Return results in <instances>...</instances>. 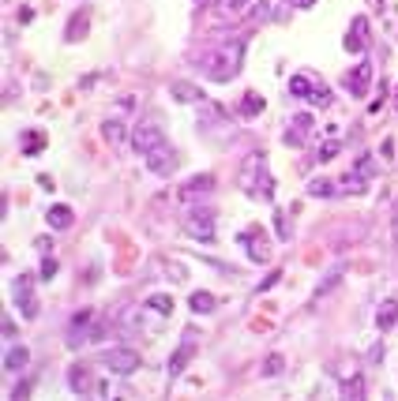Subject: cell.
Wrapping results in <instances>:
<instances>
[{
  "instance_id": "obj_1",
  "label": "cell",
  "mask_w": 398,
  "mask_h": 401,
  "mask_svg": "<svg viewBox=\"0 0 398 401\" xmlns=\"http://www.w3.org/2000/svg\"><path fill=\"white\" fill-rule=\"evenodd\" d=\"M240 57H244V42H233V45H218L215 53H203L199 57V68L207 71V79L215 83H229L240 71Z\"/></svg>"
},
{
  "instance_id": "obj_2",
  "label": "cell",
  "mask_w": 398,
  "mask_h": 401,
  "mask_svg": "<svg viewBox=\"0 0 398 401\" xmlns=\"http://www.w3.org/2000/svg\"><path fill=\"white\" fill-rule=\"evenodd\" d=\"M240 188L252 195V199H263V203L274 199V180H271V173H267V154L263 151L244 157V165H240Z\"/></svg>"
},
{
  "instance_id": "obj_3",
  "label": "cell",
  "mask_w": 398,
  "mask_h": 401,
  "mask_svg": "<svg viewBox=\"0 0 398 401\" xmlns=\"http://www.w3.org/2000/svg\"><path fill=\"white\" fill-rule=\"evenodd\" d=\"M181 225H184V232H188V237L203 240V244H210V240H215V214H210L207 207H192V210H184Z\"/></svg>"
},
{
  "instance_id": "obj_4",
  "label": "cell",
  "mask_w": 398,
  "mask_h": 401,
  "mask_svg": "<svg viewBox=\"0 0 398 401\" xmlns=\"http://www.w3.org/2000/svg\"><path fill=\"white\" fill-rule=\"evenodd\" d=\"M101 364H106L113 375H132L135 368H140V352L135 349H106V357H101Z\"/></svg>"
},
{
  "instance_id": "obj_5",
  "label": "cell",
  "mask_w": 398,
  "mask_h": 401,
  "mask_svg": "<svg viewBox=\"0 0 398 401\" xmlns=\"http://www.w3.org/2000/svg\"><path fill=\"white\" fill-rule=\"evenodd\" d=\"M15 304H19L23 319H38V296H34V278L31 274L15 278Z\"/></svg>"
},
{
  "instance_id": "obj_6",
  "label": "cell",
  "mask_w": 398,
  "mask_h": 401,
  "mask_svg": "<svg viewBox=\"0 0 398 401\" xmlns=\"http://www.w3.org/2000/svg\"><path fill=\"white\" fill-rule=\"evenodd\" d=\"M162 143H165V135H162L158 124H140V128H132V146H135V154H140V157H147L151 151H158Z\"/></svg>"
},
{
  "instance_id": "obj_7",
  "label": "cell",
  "mask_w": 398,
  "mask_h": 401,
  "mask_svg": "<svg viewBox=\"0 0 398 401\" xmlns=\"http://www.w3.org/2000/svg\"><path fill=\"white\" fill-rule=\"evenodd\" d=\"M196 345H199V334L196 330H184L181 334V345H177V352L169 357V368H165V371H169V379H177L181 371H184V364L192 360V352H196Z\"/></svg>"
},
{
  "instance_id": "obj_8",
  "label": "cell",
  "mask_w": 398,
  "mask_h": 401,
  "mask_svg": "<svg viewBox=\"0 0 398 401\" xmlns=\"http://www.w3.org/2000/svg\"><path fill=\"white\" fill-rule=\"evenodd\" d=\"M368 87H372V60H360L357 68L346 71V90H349L354 98H365Z\"/></svg>"
},
{
  "instance_id": "obj_9",
  "label": "cell",
  "mask_w": 398,
  "mask_h": 401,
  "mask_svg": "<svg viewBox=\"0 0 398 401\" xmlns=\"http://www.w3.org/2000/svg\"><path fill=\"white\" fill-rule=\"evenodd\" d=\"M312 132H316V120H312L308 113H297L290 120V132H285L282 139H285V146H304Z\"/></svg>"
},
{
  "instance_id": "obj_10",
  "label": "cell",
  "mask_w": 398,
  "mask_h": 401,
  "mask_svg": "<svg viewBox=\"0 0 398 401\" xmlns=\"http://www.w3.org/2000/svg\"><path fill=\"white\" fill-rule=\"evenodd\" d=\"M68 386L76 390V394H101V382H94L87 364H76V368L68 371Z\"/></svg>"
},
{
  "instance_id": "obj_11",
  "label": "cell",
  "mask_w": 398,
  "mask_h": 401,
  "mask_svg": "<svg viewBox=\"0 0 398 401\" xmlns=\"http://www.w3.org/2000/svg\"><path fill=\"white\" fill-rule=\"evenodd\" d=\"M240 244L248 248V259L252 263H267L271 259V248H267V237L259 229H248V232H240Z\"/></svg>"
},
{
  "instance_id": "obj_12",
  "label": "cell",
  "mask_w": 398,
  "mask_h": 401,
  "mask_svg": "<svg viewBox=\"0 0 398 401\" xmlns=\"http://www.w3.org/2000/svg\"><path fill=\"white\" fill-rule=\"evenodd\" d=\"M346 49H349V53H365V49H368V19H365V15H357V19L349 23Z\"/></svg>"
},
{
  "instance_id": "obj_13",
  "label": "cell",
  "mask_w": 398,
  "mask_h": 401,
  "mask_svg": "<svg viewBox=\"0 0 398 401\" xmlns=\"http://www.w3.org/2000/svg\"><path fill=\"white\" fill-rule=\"evenodd\" d=\"M173 165H177V157H173V151L169 146H158V151H151L147 154V169L151 173H158V176H165V173H173Z\"/></svg>"
},
{
  "instance_id": "obj_14",
  "label": "cell",
  "mask_w": 398,
  "mask_h": 401,
  "mask_svg": "<svg viewBox=\"0 0 398 401\" xmlns=\"http://www.w3.org/2000/svg\"><path fill=\"white\" fill-rule=\"evenodd\" d=\"M252 4H256V0H218V19L222 23H237Z\"/></svg>"
},
{
  "instance_id": "obj_15",
  "label": "cell",
  "mask_w": 398,
  "mask_h": 401,
  "mask_svg": "<svg viewBox=\"0 0 398 401\" xmlns=\"http://www.w3.org/2000/svg\"><path fill=\"white\" fill-rule=\"evenodd\" d=\"M207 191H215V176L203 173V176H192V180L184 184V188H181V199H199V195H207Z\"/></svg>"
},
{
  "instance_id": "obj_16",
  "label": "cell",
  "mask_w": 398,
  "mask_h": 401,
  "mask_svg": "<svg viewBox=\"0 0 398 401\" xmlns=\"http://www.w3.org/2000/svg\"><path fill=\"white\" fill-rule=\"evenodd\" d=\"M87 31H90V12H87V8H79V12L68 19L64 38H68V42H79V38H87Z\"/></svg>"
},
{
  "instance_id": "obj_17",
  "label": "cell",
  "mask_w": 398,
  "mask_h": 401,
  "mask_svg": "<svg viewBox=\"0 0 398 401\" xmlns=\"http://www.w3.org/2000/svg\"><path fill=\"white\" fill-rule=\"evenodd\" d=\"M26 364H31V352H26L23 345H12V349L4 352V371H23Z\"/></svg>"
},
{
  "instance_id": "obj_18",
  "label": "cell",
  "mask_w": 398,
  "mask_h": 401,
  "mask_svg": "<svg viewBox=\"0 0 398 401\" xmlns=\"http://www.w3.org/2000/svg\"><path fill=\"white\" fill-rule=\"evenodd\" d=\"M169 94L184 101V105H192V101H203V90L192 87V83H169Z\"/></svg>"
},
{
  "instance_id": "obj_19",
  "label": "cell",
  "mask_w": 398,
  "mask_h": 401,
  "mask_svg": "<svg viewBox=\"0 0 398 401\" xmlns=\"http://www.w3.org/2000/svg\"><path fill=\"white\" fill-rule=\"evenodd\" d=\"M398 323V300H383L376 312V326L379 330H391V326Z\"/></svg>"
},
{
  "instance_id": "obj_20",
  "label": "cell",
  "mask_w": 398,
  "mask_h": 401,
  "mask_svg": "<svg viewBox=\"0 0 398 401\" xmlns=\"http://www.w3.org/2000/svg\"><path fill=\"white\" fill-rule=\"evenodd\" d=\"M215 296H210V293H192L188 296V307H192V312H196V315H210V312H215Z\"/></svg>"
},
{
  "instance_id": "obj_21",
  "label": "cell",
  "mask_w": 398,
  "mask_h": 401,
  "mask_svg": "<svg viewBox=\"0 0 398 401\" xmlns=\"http://www.w3.org/2000/svg\"><path fill=\"white\" fill-rule=\"evenodd\" d=\"M45 221H49V229H68L72 225V210L68 207H49Z\"/></svg>"
},
{
  "instance_id": "obj_22",
  "label": "cell",
  "mask_w": 398,
  "mask_h": 401,
  "mask_svg": "<svg viewBox=\"0 0 398 401\" xmlns=\"http://www.w3.org/2000/svg\"><path fill=\"white\" fill-rule=\"evenodd\" d=\"M263 105L267 101L256 94V90H248L244 98H240V117H256V113H263Z\"/></svg>"
},
{
  "instance_id": "obj_23",
  "label": "cell",
  "mask_w": 398,
  "mask_h": 401,
  "mask_svg": "<svg viewBox=\"0 0 398 401\" xmlns=\"http://www.w3.org/2000/svg\"><path fill=\"white\" fill-rule=\"evenodd\" d=\"M312 90H316V83H312L308 76H293V79H290V94H293V98H304V101H308Z\"/></svg>"
},
{
  "instance_id": "obj_24",
  "label": "cell",
  "mask_w": 398,
  "mask_h": 401,
  "mask_svg": "<svg viewBox=\"0 0 398 401\" xmlns=\"http://www.w3.org/2000/svg\"><path fill=\"white\" fill-rule=\"evenodd\" d=\"M147 307H151L154 315H173V300L165 293H154V296H147Z\"/></svg>"
},
{
  "instance_id": "obj_25",
  "label": "cell",
  "mask_w": 398,
  "mask_h": 401,
  "mask_svg": "<svg viewBox=\"0 0 398 401\" xmlns=\"http://www.w3.org/2000/svg\"><path fill=\"white\" fill-rule=\"evenodd\" d=\"M42 146H45V135H42V132H23V154H26V157H34Z\"/></svg>"
},
{
  "instance_id": "obj_26",
  "label": "cell",
  "mask_w": 398,
  "mask_h": 401,
  "mask_svg": "<svg viewBox=\"0 0 398 401\" xmlns=\"http://www.w3.org/2000/svg\"><path fill=\"white\" fill-rule=\"evenodd\" d=\"M342 394H346V398H365V379L349 375L346 382H342Z\"/></svg>"
},
{
  "instance_id": "obj_27",
  "label": "cell",
  "mask_w": 398,
  "mask_h": 401,
  "mask_svg": "<svg viewBox=\"0 0 398 401\" xmlns=\"http://www.w3.org/2000/svg\"><path fill=\"white\" fill-rule=\"evenodd\" d=\"M101 135L109 139V143H120V139H124V124H120V120H106V124H101Z\"/></svg>"
},
{
  "instance_id": "obj_28",
  "label": "cell",
  "mask_w": 398,
  "mask_h": 401,
  "mask_svg": "<svg viewBox=\"0 0 398 401\" xmlns=\"http://www.w3.org/2000/svg\"><path fill=\"white\" fill-rule=\"evenodd\" d=\"M308 195H312V199H327V195H335V184H327V180H312V184H308Z\"/></svg>"
},
{
  "instance_id": "obj_29",
  "label": "cell",
  "mask_w": 398,
  "mask_h": 401,
  "mask_svg": "<svg viewBox=\"0 0 398 401\" xmlns=\"http://www.w3.org/2000/svg\"><path fill=\"white\" fill-rule=\"evenodd\" d=\"M308 101H312V105H320V109H327L331 105V90L323 87V83H316V90L308 94Z\"/></svg>"
},
{
  "instance_id": "obj_30",
  "label": "cell",
  "mask_w": 398,
  "mask_h": 401,
  "mask_svg": "<svg viewBox=\"0 0 398 401\" xmlns=\"http://www.w3.org/2000/svg\"><path fill=\"white\" fill-rule=\"evenodd\" d=\"M354 173H357V176H365V180H368V176H372V173H376V165H372V157H368V154H360V157H357V165H354Z\"/></svg>"
},
{
  "instance_id": "obj_31",
  "label": "cell",
  "mask_w": 398,
  "mask_h": 401,
  "mask_svg": "<svg viewBox=\"0 0 398 401\" xmlns=\"http://www.w3.org/2000/svg\"><path fill=\"white\" fill-rule=\"evenodd\" d=\"M338 282H342V270H335V274H327V282H323V285L316 289V300H320V296H327V293H331V289H335Z\"/></svg>"
},
{
  "instance_id": "obj_32",
  "label": "cell",
  "mask_w": 398,
  "mask_h": 401,
  "mask_svg": "<svg viewBox=\"0 0 398 401\" xmlns=\"http://www.w3.org/2000/svg\"><path fill=\"white\" fill-rule=\"evenodd\" d=\"M279 371H282V357H279V352H271V357L263 360V375H279Z\"/></svg>"
},
{
  "instance_id": "obj_33",
  "label": "cell",
  "mask_w": 398,
  "mask_h": 401,
  "mask_svg": "<svg viewBox=\"0 0 398 401\" xmlns=\"http://www.w3.org/2000/svg\"><path fill=\"white\" fill-rule=\"evenodd\" d=\"M274 225H279V240H290V218L285 214H274Z\"/></svg>"
},
{
  "instance_id": "obj_34",
  "label": "cell",
  "mask_w": 398,
  "mask_h": 401,
  "mask_svg": "<svg viewBox=\"0 0 398 401\" xmlns=\"http://www.w3.org/2000/svg\"><path fill=\"white\" fill-rule=\"evenodd\" d=\"M53 274H57V259H53V255H45V259H42V278L49 282Z\"/></svg>"
},
{
  "instance_id": "obj_35",
  "label": "cell",
  "mask_w": 398,
  "mask_h": 401,
  "mask_svg": "<svg viewBox=\"0 0 398 401\" xmlns=\"http://www.w3.org/2000/svg\"><path fill=\"white\" fill-rule=\"evenodd\" d=\"M335 154H338V139H331L327 146H320V162H331Z\"/></svg>"
},
{
  "instance_id": "obj_36",
  "label": "cell",
  "mask_w": 398,
  "mask_h": 401,
  "mask_svg": "<svg viewBox=\"0 0 398 401\" xmlns=\"http://www.w3.org/2000/svg\"><path fill=\"white\" fill-rule=\"evenodd\" d=\"M34 248H38L42 255H49V251H53V240H49V237H38V240H34Z\"/></svg>"
},
{
  "instance_id": "obj_37",
  "label": "cell",
  "mask_w": 398,
  "mask_h": 401,
  "mask_svg": "<svg viewBox=\"0 0 398 401\" xmlns=\"http://www.w3.org/2000/svg\"><path fill=\"white\" fill-rule=\"evenodd\" d=\"M279 278H282V274H279V270H274V274H271V278H263V285H259V293H267V289H271V285H279Z\"/></svg>"
},
{
  "instance_id": "obj_38",
  "label": "cell",
  "mask_w": 398,
  "mask_h": 401,
  "mask_svg": "<svg viewBox=\"0 0 398 401\" xmlns=\"http://www.w3.org/2000/svg\"><path fill=\"white\" fill-rule=\"evenodd\" d=\"M383 98H387V87H379V98H376L368 109H372V113H379V109H383Z\"/></svg>"
},
{
  "instance_id": "obj_39",
  "label": "cell",
  "mask_w": 398,
  "mask_h": 401,
  "mask_svg": "<svg viewBox=\"0 0 398 401\" xmlns=\"http://www.w3.org/2000/svg\"><path fill=\"white\" fill-rule=\"evenodd\" d=\"M26 394H31V382H19V386L12 390V398H26Z\"/></svg>"
},
{
  "instance_id": "obj_40",
  "label": "cell",
  "mask_w": 398,
  "mask_h": 401,
  "mask_svg": "<svg viewBox=\"0 0 398 401\" xmlns=\"http://www.w3.org/2000/svg\"><path fill=\"white\" fill-rule=\"evenodd\" d=\"M316 0H290V8H312Z\"/></svg>"
},
{
  "instance_id": "obj_41",
  "label": "cell",
  "mask_w": 398,
  "mask_h": 401,
  "mask_svg": "<svg viewBox=\"0 0 398 401\" xmlns=\"http://www.w3.org/2000/svg\"><path fill=\"white\" fill-rule=\"evenodd\" d=\"M395 240H398V207H395Z\"/></svg>"
},
{
  "instance_id": "obj_42",
  "label": "cell",
  "mask_w": 398,
  "mask_h": 401,
  "mask_svg": "<svg viewBox=\"0 0 398 401\" xmlns=\"http://www.w3.org/2000/svg\"><path fill=\"white\" fill-rule=\"evenodd\" d=\"M368 4H372V8H383V0H368Z\"/></svg>"
},
{
  "instance_id": "obj_43",
  "label": "cell",
  "mask_w": 398,
  "mask_h": 401,
  "mask_svg": "<svg viewBox=\"0 0 398 401\" xmlns=\"http://www.w3.org/2000/svg\"><path fill=\"white\" fill-rule=\"evenodd\" d=\"M196 4H203V0H196Z\"/></svg>"
},
{
  "instance_id": "obj_44",
  "label": "cell",
  "mask_w": 398,
  "mask_h": 401,
  "mask_svg": "<svg viewBox=\"0 0 398 401\" xmlns=\"http://www.w3.org/2000/svg\"><path fill=\"white\" fill-rule=\"evenodd\" d=\"M395 101H398V94H395Z\"/></svg>"
}]
</instances>
